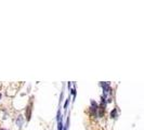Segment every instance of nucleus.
<instances>
[{"label":"nucleus","mask_w":144,"mask_h":130,"mask_svg":"<svg viewBox=\"0 0 144 130\" xmlns=\"http://www.w3.org/2000/svg\"><path fill=\"white\" fill-rule=\"evenodd\" d=\"M16 124H17V126L20 127V129L22 128V126H23V124H24V118H23V116L22 115H20L19 117H17V119H16Z\"/></svg>","instance_id":"obj_1"},{"label":"nucleus","mask_w":144,"mask_h":130,"mask_svg":"<svg viewBox=\"0 0 144 130\" xmlns=\"http://www.w3.org/2000/svg\"><path fill=\"white\" fill-rule=\"evenodd\" d=\"M31 111H32V106L29 105V106H27V110H26V118H27V120H31V116H32Z\"/></svg>","instance_id":"obj_2"},{"label":"nucleus","mask_w":144,"mask_h":130,"mask_svg":"<svg viewBox=\"0 0 144 130\" xmlns=\"http://www.w3.org/2000/svg\"><path fill=\"white\" fill-rule=\"evenodd\" d=\"M62 120V115H61V110H59L57 111V114H56V121L60 122Z\"/></svg>","instance_id":"obj_3"},{"label":"nucleus","mask_w":144,"mask_h":130,"mask_svg":"<svg viewBox=\"0 0 144 130\" xmlns=\"http://www.w3.org/2000/svg\"><path fill=\"white\" fill-rule=\"evenodd\" d=\"M63 121L61 120L60 122H57V130H63Z\"/></svg>","instance_id":"obj_4"},{"label":"nucleus","mask_w":144,"mask_h":130,"mask_svg":"<svg viewBox=\"0 0 144 130\" xmlns=\"http://www.w3.org/2000/svg\"><path fill=\"white\" fill-rule=\"evenodd\" d=\"M116 112H117L116 108H114L112 111V113H111V117H112V118H115V117H116Z\"/></svg>","instance_id":"obj_5"},{"label":"nucleus","mask_w":144,"mask_h":130,"mask_svg":"<svg viewBox=\"0 0 144 130\" xmlns=\"http://www.w3.org/2000/svg\"><path fill=\"white\" fill-rule=\"evenodd\" d=\"M68 103H69V99H66V101H65V103H64V110L65 111H66V108L68 106Z\"/></svg>","instance_id":"obj_6"},{"label":"nucleus","mask_w":144,"mask_h":130,"mask_svg":"<svg viewBox=\"0 0 144 130\" xmlns=\"http://www.w3.org/2000/svg\"><path fill=\"white\" fill-rule=\"evenodd\" d=\"M70 91H71V94H73V97H74V101H75V99H76V88L71 89Z\"/></svg>","instance_id":"obj_7"},{"label":"nucleus","mask_w":144,"mask_h":130,"mask_svg":"<svg viewBox=\"0 0 144 130\" xmlns=\"http://www.w3.org/2000/svg\"><path fill=\"white\" fill-rule=\"evenodd\" d=\"M0 98H1V93H0Z\"/></svg>","instance_id":"obj_8"},{"label":"nucleus","mask_w":144,"mask_h":130,"mask_svg":"<svg viewBox=\"0 0 144 130\" xmlns=\"http://www.w3.org/2000/svg\"><path fill=\"white\" fill-rule=\"evenodd\" d=\"M1 130H4V129H1Z\"/></svg>","instance_id":"obj_9"}]
</instances>
